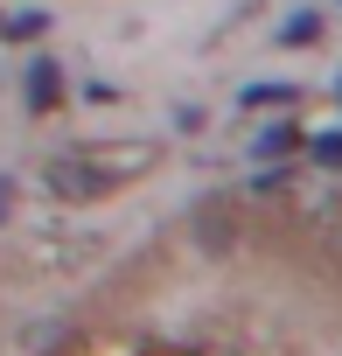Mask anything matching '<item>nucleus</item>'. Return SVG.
<instances>
[{
    "mask_svg": "<svg viewBox=\"0 0 342 356\" xmlns=\"http://www.w3.org/2000/svg\"><path fill=\"white\" fill-rule=\"evenodd\" d=\"M42 182H49L56 196L84 203V196H105V189H112V175H105L98 161H84V154H49V161H42Z\"/></svg>",
    "mask_w": 342,
    "mask_h": 356,
    "instance_id": "f257e3e1",
    "label": "nucleus"
},
{
    "mask_svg": "<svg viewBox=\"0 0 342 356\" xmlns=\"http://www.w3.org/2000/svg\"><path fill=\"white\" fill-rule=\"evenodd\" d=\"M0 217H8V182H0Z\"/></svg>",
    "mask_w": 342,
    "mask_h": 356,
    "instance_id": "20e7f679",
    "label": "nucleus"
},
{
    "mask_svg": "<svg viewBox=\"0 0 342 356\" xmlns=\"http://www.w3.org/2000/svg\"><path fill=\"white\" fill-rule=\"evenodd\" d=\"M56 98H63V70H56V63H35V70H28V105L49 112Z\"/></svg>",
    "mask_w": 342,
    "mask_h": 356,
    "instance_id": "f03ea898",
    "label": "nucleus"
},
{
    "mask_svg": "<svg viewBox=\"0 0 342 356\" xmlns=\"http://www.w3.org/2000/svg\"><path fill=\"white\" fill-rule=\"evenodd\" d=\"M42 29H49V15H35V8L15 15V22H0V35H15V42H28V35H42Z\"/></svg>",
    "mask_w": 342,
    "mask_h": 356,
    "instance_id": "7ed1b4c3",
    "label": "nucleus"
}]
</instances>
